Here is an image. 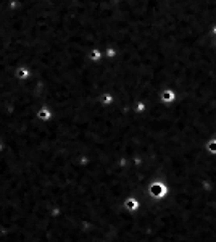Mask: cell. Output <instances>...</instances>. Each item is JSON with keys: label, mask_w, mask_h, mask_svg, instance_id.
I'll list each match as a JSON object with an SVG mask.
<instances>
[{"label": "cell", "mask_w": 216, "mask_h": 242, "mask_svg": "<svg viewBox=\"0 0 216 242\" xmlns=\"http://www.w3.org/2000/svg\"><path fill=\"white\" fill-rule=\"evenodd\" d=\"M210 148L211 150H216V144H210Z\"/></svg>", "instance_id": "6da1fadb"}]
</instances>
